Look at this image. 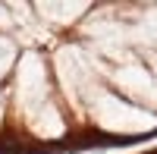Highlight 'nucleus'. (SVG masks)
I'll list each match as a JSON object with an SVG mask.
<instances>
[{"instance_id":"nucleus-5","label":"nucleus","mask_w":157,"mask_h":154,"mask_svg":"<svg viewBox=\"0 0 157 154\" xmlns=\"http://www.w3.org/2000/svg\"><path fill=\"white\" fill-rule=\"evenodd\" d=\"M132 38L135 41H145V44H157V10L141 16V25H135Z\"/></svg>"},{"instance_id":"nucleus-6","label":"nucleus","mask_w":157,"mask_h":154,"mask_svg":"<svg viewBox=\"0 0 157 154\" xmlns=\"http://www.w3.org/2000/svg\"><path fill=\"white\" fill-rule=\"evenodd\" d=\"M85 3H66V6H60V3H41L38 10H44L41 16H47V19H54V22H72L78 13H72V10H82Z\"/></svg>"},{"instance_id":"nucleus-4","label":"nucleus","mask_w":157,"mask_h":154,"mask_svg":"<svg viewBox=\"0 0 157 154\" xmlns=\"http://www.w3.org/2000/svg\"><path fill=\"white\" fill-rule=\"evenodd\" d=\"M32 129H35V135H41V138H57V135H63V120H60L57 107L47 104V107L35 117Z\"/></svg>"},{"instance_id":"nucleus-2","label":"nucleus","mask_w":157,"mask_h":154,"mask_svg":"<svg viewBox=\"0 0 157 154\" xmlns=\"http://www.w3.org/2000/svg\"><path fill=\"white\" fill-rule=\"evenodd\" d=\"M110 79L123 88L126 98H135V101H145V104L157 107V79L151 75V69L138 66V63H123L110 72Z\"/></svg>"},{"instance_id":"nucleus-1","label":"nucleus","mask_w":157,"mask_h":154,"mask_svg":"<svg viewBox=\"0 0 157 154\" xmlns=\"http://www.w3.org/2000/svg\"><path fill=\"white\" fill-rule=\"evenodd\" d=\"M88 113L101 129L107 132H123V135H138V132H151L157 120L151 117L148 110L141 107H132L129 101L116 98V94H107L101 91L88 101Z\"/></svg>"},{"instance_id":"nucleus-3","label":"nucleus","mask_w":157,"mask_h":154,"mask_svg":"<svg viewBox=\"0 0 157 154\" xmlns=\"http://www.w3.org/2000/svg\"><path fill=\"white\" fill-rule=\"evenodd\" d=\"M47 98V82H44V66H41V57L35 54H25L22 66H19V104L38 110V104Z\"/></svg>"},{"instance_id":"nucleus-7","label":"nucleus","mask_w":157,"mask_h":154,"mask_svg":"<svg viewBox=\"0 0 157 154\" xmlns=\"http://www.w3.org/2000/svg\"><path fill=\"white\" fill-rule=\"evenodd\" d=\"M151 66H154V72H157V54H154V57H151Z\"/></svg>"}]
</instances>
